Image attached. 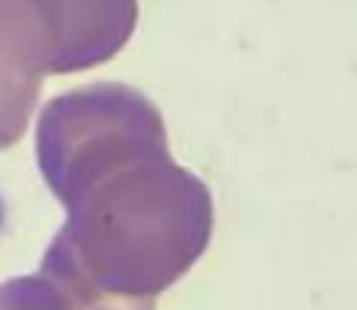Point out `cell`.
<instances>
[{
  "mask_svg": "<svg viewBox=\"0 0 357 310\" xmlns=\"http://www.w3.org/2000/svg\"><path fill=\"white\" fill-rule=\"evenodd\" d=\"M47 31L56 69L104 60L126 44L135 22V0H10Z\"/></svg>",
  "mask_w": 357,
  "mask_h": 310,
  "instance_id": "cell-1",
  "label": "cell"
},
{
  "mask_svg": "<svg viewBox=\"0 0 357 310\" xmlns=\"http://www.w3.org/2000/svg\"><path fill=\"white\" fill-rule=\"evenodd\" d=\"M3 223H6V204H3V198H0V232H3Z\"/></svg>",
  "mask_w": 357,
  "mask_h": 310,
  "instance_id": "cell-2",
  "label": "cell"
}]
</instances>
